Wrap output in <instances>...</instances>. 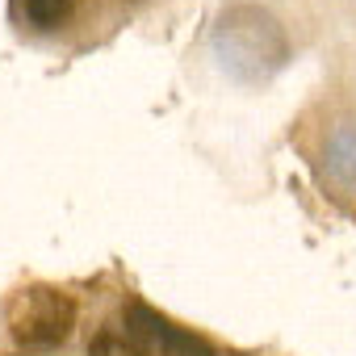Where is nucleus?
Listing matches in <instances>:
<instances>
[{
	"instance_id": "f257e3e1",
	"label": "nucleus",
	"mask_w": 356,
	"mask_h": 356,
	"mask_svg": "<svg viewBox=\"0 0 356 356\" xmlns=\"http://www.w3.org/2000/svg\"><path fill=\"white\" fill-rule=\"evenodd\" d=\"M5 327L22 348H55L76 327V298L55 285H26L5 302Z\"/></svg>"
},
{
	"instance_id": "f03ea898",
	"label": "nucleus",
	"mask_w": 356,
	"mask_h": 356,
	"mask_svg": "<svg viewBox=\"0 0 356 356\" xmlns=\"http://www.w3.org/2000/svg\"><path fill=\"white\" fill-rule=\"evenodd\" d=\"M126 327L134 335H143L151 348H159V356H214V343L206 335H193L185 327H176L172 318H163L159 310L130 302L126 306Z\"/></svg>"
},
{
	"instance_id": "7ed1b4c3",
	"label": "nucleus",
	"mask_w": 356,
	"mask_h": 356,
	"mask_svg": "<svg viewBox=\"0 0 356 356\" xmlns=\"http://www.w3.org/2000/svg\"><path fill=\"white\" fill-rule=\"evenodd\" d=\"M88 356H151V343L143 335H134L130 327L109 323L88 339Z\"/></svg>"
},
{
	"instance_id": "20e7f679",
	"label": "nucleus",
	"mask_w": 356,
	"mask_h": 356,
	"mask_svg": "<svg viewBox=\"0 0 356 356\" xmlns=\"http://www.w3.org/2000/svg\"><path fill=\"white\" fill-rule=\"evenodd\" d=\"M76 9H80V0H22L26 22L38 26V30H55V26H63Z\"/></svg>"
},
{
	"instance_id": "39448f33",
	"label": "nucleus",
	"mask_w": 356,
	"mask_h": 356,
	"mask_svg": "<svg viewBox=\"0 0 356 356\" xmlns=\"http://www.w3.org/2000/svg\"><path fill=\"white\" fill-rule=\"evenodd\" d=\"M327 155H331V168H335L339 176H352V172H356V134H352V130H339V134L331 138Z\"/></svg>"
}]
</instances>
